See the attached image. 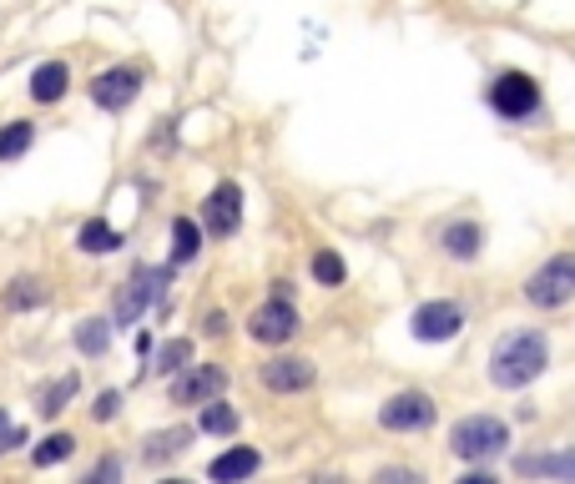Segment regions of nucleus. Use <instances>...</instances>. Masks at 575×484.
I'll return each instance as SVG.
<instances>
[{
	"label": "nucleus",
	"mask_w": 575,
	"mask_h": 484,
	"mask_svg": "<svg viewBox=\"0 0 575 484\" xmlns=\"http://www.w3.org/2000/svg\"><path fill=\"white\" fill-rule=\"evenodd\" d=\"M167 283H172V273L167 268H131V278H127V288L117 293V308H112V323L117 328H131L137 318L146 314V303H157L162 314H167Z\"/></svg>",
	"instance_id": "nucleus-3"
},
{
	"label": "nucleus",
	"mask_w": 575,
	"mask_h": 484,
	"mask_svg": "<svg viewBox=\"0 0 575 484\" xmlns=\"http://www.w3.org/2000/svg\"><path fill=\"white\" fill-rule=\"evenodd\" d=\"M575 298V252H555V258H545L530 273V283H525V303L530 308H565V303Z\"/></svg>",
	"instance_id": "nucleus-5"
},
{
	"label": "nucleus",
	"mask_w": 575,
	"mask_h": 484,
	"mask_svg": "<svg viewBox=\"0 0 575 484\" xmlns=\"http://www.w3.org/2000/svg\"><path fill=\"white\" fill-rule=\"evenodd\" d=\"M409 333H414L419 343H449L465 333V308H459L455 298H430L419 303L414 314H409Z\"/></svg>",
	"instance_id": "nucleus-7"
},
{
	"label": "nucleus",
	"mask_w": 575,
	"mask_h": 484,
	"mask_svg": "<svg viewBox=\"0 0 575 484\" xmlns=\"http://www.w3.org/2000/svg\"><path fill=\"white\" fill-rule=\"evenodd\" d=\"M71 455H77V439H71V434H46V439L31 449V464H36V470H51V464H66Z\"/></svg>",
	"instance_id": "nucleus-23"
},
{
	"label": "nucleus",
	"mask_w": 575,
	"mask_h": 484,
	"mask_svg": "<svg viewBox=\"0 0 575 484\" xmlns=\"http://www.w3.org/2000/svg\"><path fill=\"white\" fill-rule=\"evenodd\" d=\"M258 374L268 393H303V389H314V379H318V368L308 354H273Z\"/></svg>",
	"instance_id": "nucleus-10"
},
{
	"label": "nucleus",
	"mask_w": 575,
	"mask_h": 484,
	"mask_svg": "<svg viewBox=\"0 0 575 484\" xmlns=\"http://www.w3.org/2000/svg\"><path fill=\"white\" fill-rule=\"evenodd\" d=\"M77 248L92 252V258H106V252L121 248V233L112 223H102V217H86V223L77 227Z\"/></svg>",
	"instance_id": "nucleus-17"
},
{
	"label": "nucleus",
	"mask_w": 575,
	"mask_h": 484,
	"mask_svg": "<svg viewBox=\"0 0 575 484\" xmlns=\"http://www.w3.org/2000/svg\"><path fill=\"white\" fill-rule=\"evenodd\" d=\"M142 71L137 66H112V71H102V76L92 81V102L102 106V111H127L137 96H142Z\"/></svg>",
	"instance_id": "nucleus-12"
},
{
	"label": "nucleus",
	"mask_w": 575,
	"mask_h": 484,
	"mask_svg": "<svg viewBox=\"0 0 575 484\" xmlns=\"http://www.w3.org/2000/svg\"><path fill=\"white\" fill-rule=\"evenodd\" d=\"M243 227V187L237 182H218L202 202V233L208 237H233Z\"/></svg>",
	"instance_id": "nucleus-11"
},
{
	"label": "nucleus",
	"mask_w": 575,
	"mask_h": 484,
	"mask_svg": "<svg viewBox=\"0 0 575 484\" xmlns=\"http://www.w3.org/2000/svg\"><path fill=\"white\" fill-rule=\"evenodd\" d=\"M5 424H11V414H5V409H0V429H5Z\"/></svg>",
	"instance_id": "nucleus-32"
},
{
	"label": "nucleus",
	"mask_w": 575,
	"mask_h": 484,
	"mask_svg": "<svg viewBox=\"0 0 575 484\" xmlns=\"http://www.w3.org/2000/svg\"><path fill=\"white\" fill-rule=\"evenodd\" d=\"M117 414H121V393L117 389H102V393H96V404H92V420L96 424H112Z\"/></svg>",
	"instance_id": "nucleus-28"
},
{
	"label": "nucleus",
	"mask_w": 575,
	"mask_h": 484,
	"mask_svg": "<svg viewBox=\"0 0 575 484\" xmlns=\"http://www.w3.org/2000/svg\"><path fill=\"white\" fill-rule=\"evenodd\" d=\"M202 243H208L202 223H192V217H172V258H177V262H192L197 252H202Z\"/></svg>",
	"instance_id": "nucleus-20"
},
{
	"label": "nucleus",
	"mask_w": 575,
	"mask_h": 484,
	"mask_svg": "<svg viewBox=\"0 0 575 484\" xmlns=\"http://www.w3.org/2000/svg\"><path fill=\"white\" fill-rule=\"evenodd\" d=\"M46 298H51V293H46V283H36V278H15L11 288H5V308H11V314H26V308H40Z\"/></svg>",
	"instance_id": "nucleus-24"
},
{
	"label": "nucleus",
	"mask_w": 575,
	"mask_h": 484,
	"mask_svg": "<svg viewBox=\"0 0 575 484\" xmlns=\"http://www.w3.org/2000/svg\"><path fill=\"white\" fill-rule=\"evenodd\" d=\"M202 414H197V429L202 434H237V409L227 404L223 393L218 399H208V404H197Z\"/></svg>",
	"instance_id": "nucleus-21"
},
{
	"label": "nucleus",
	"mask_w": 575,
	"mask_h": 484,
	"mask_svg": "<svg viewBox=\"0 0 575 484\" xmlns=\"http://www.w3.org/2000/svg\"><path fill=\"white\" fill-rule=\"evenodd\" d=\"M86 480H121V464H117V459H102V464H96Z\"/></svg>",
	"instance_id": "nucleus-30"
},
{
	"label": "nucleus",
	"mask_w": 575,
	"mask_h": 484,
	"mask_svg": "<svg viewBox=\"0 0 575 484\" xmlns=\"http://www.w3.org/2000/svg\"><path fill=\"white\" fill-rule=\"evenodd\" d=\"M71 339H77V349L86 358H102L106 349H112V318H81Z\"/></svg>",
	"instance_id": "nucleus-19"
},
{
	"label": "nucleus",
	"mask_w": 575,
	"mask_h": 484,
	"mask_svg": "<svg viewBox=\"0 0 575 484\" xmlns=\"http://www.w3.org/2000/svg\"><path fill=\"white\" fill-rule=\"evenodd\" d=\"M511 449V424L495 420V414H465V420L449 424V455L465 459V464H490Z\"/></svg>",
	"instance_id": "nucleus-2"
},
{
	"label": "nucleus",
	"mask_w": 575,
	"mask_h": 484,
	"mask_svg": "<svg viewBox=\"0 0 575 484\" xmlns=\"http://www.w3.org/2000/svg\"><path fill=\"white\" fill-rule=\"evenodd\" d=\"M515 474L520 480H575V449H561V455H520L515 459Z\"/></svg>",
	"instance_id": "nucleus-13"
},
{
	"label": "nucleus",
	"mask_w": 575,
	"mask_h": 484,
	"mask_svg": "<svg viewBox=\"0 0 575 484\" xmlns=\"http://www.w3.org/2000/svg\"><path fill=\"white\" fill-rule=\"evenodd\" d=\"M439 248H445L455 262H474L484 248V227L470 223V217H459V223H449L445 233H439Z\"/></svg>",
	"instance_id": "nucleus-15"
},
{
	"label": "nucleus",
	"mask_w": 575,
	"mask_h": 484,
	"mask_svg": "<svg viewBox=\"0 0 575 484\" xmlns=\"http://www.w3.org/2000/svg\"><path fill=\"white\" fill-rule=\"evenodd\" d=\"M77 389H81L77 374H61L56 383H46V389L36 393V414H40V420H56V414H61V409L77 399Z\"/></svg>",
	"instance_id": "nucleus-18"
},
{
	"label": "nucleus",
	"mask_w": 575,
	"mask_h": 484,
	"mask_svg": "<svg viewBox=\"0 0 575 484\" xmlns=\"http://www.w3.org/2000/svg\"><path fill=\"white\" fill-rule=\"evenodd\" d=\"M66 92H71V66L66 61H40L36 71H31V102L56 106Z\"/></svg>",
	"instance_id": "nucleus-14"
},
{
	"label": "nucleus",
	"mask_w": 575,
	"mask_h": 484,
	"mask_svg": "<svg viewBox=\"0 0 575 484\" xmlns=\"http://www.w3.org/2000/svg\"><path fill=\"white\" fill-rule=\"evenodd\" d=\"M484 102H490V111H495L500 121H530L540 111V81L530 76V71H500V76L490 81Z\"/></svg>",
	"instance_id": "nucleus-4"
},
{
	"label": "nucleus",
	"mask_w": 575,
	"mask_h": 484,
	"mask_svg": "<svg viewBox=\"0 0 575 484\" xmlns=\"http://www.w3.org/2000/svg\"><path fill=\"white\" fill-rule=\"evenodd\" d=\"M31 142H36V127H31V121H5V127H0V162H21L31 152Z\"/></svg>",
	"instance_id": "nucleus-22"
},
{
	"label": "nucleus",
	"mask_w": 575,
	"mask_h": 484,
	"mask_svg": "<svg viewBox=\"0 0 575 484\" xmlns=\"http://www.w3.org/2000/svg\"><path fill=\"white\" fill-rule=\"evenodd\" d=\"M439 420V404H434L424 389H399L379 404V424L389 434H424Z\"/></svg>",
	"instance_id": "nucleus-6"
},
{
	"label": "nucleus",
	"mask_w": 575,
	"mask_h": 484,
	"mask_svg": "<svg viewBox=\"0 0 575 484\" xmlns=\"http://www.w3.org/2000/svg\"><path fill=\"white\" fill-rule=\"evenodd\" d=\"M202 328H208L212 339H218V333H227V314H223V308H212V314L202 318Z\"/></svg>",
	"instance_id": "nucleus-31"
},
{
	"label": "nucleus",
	"mask_w": 575,
	"mask_h": 484,
	"mask_svg": "<svg viewBox=\"0 0 575 484\" xmlns=\"http://www.w3.org/2000/svg\"><path fill=\"white\" fill-rule=\"evenodd\" d=\"M192 358H197L192 339H167V343L157 349V374H162V379H172V374H183Z\"/></svg>",
	"instance_id": "nucleus-25"
},
{
	"label": "nucleus",
	"mask_w": 575,
	"mask_h": 484,
	"mask_svg": "<svg viewBox=\"0 0 575 484\" xmlns=\"http://www.w3.org/2000/svg\"><path fill=\"white\" fill-rule=\"evenodd\" d=\"M258 470H262V455H258V449L237 445V449H227V455L212 459V464H208V480L227 484V480H248V474H258Z\"/></svg>",
	"instance_id": "nucleus-16"
},
{
	"label": "nucleus",
	"mask_w": 575,
	"mask_h": 484,
	"mask_svg": "<svg viewBox=\"0 0 575 484\" xmlns=\"http://www.w3.org/2000/svg\"><path fill=\"white\" fill-rule=\"evenodd\" d=\"M314 283H324V288H343V283H349V262H343L339 252L318 248L314 252Z\"/></svg>",
	"instance_id": "nucleus-27"
},
{
	"label": "nucleus",
	"mask_w": 575,
	"mask_h": 484,
	"mask_svg": "<svg viewBox=\"0 0 575 484\" xmlns=\"http://www.w3.org/2000/svg\"><path fill=\"white\" fill-rule=\"evenodd\" d=\"M227 389V374L223 368H212V364H187L183 374H172L167 379V393H172V404H208V399H218V393Z\"/></svg>",
	"instance_id": "nucleus-9"
},
{
	"label": "nucleus",
	"mask_w": 575,
	"mask_h": 484,
	"mask_svg": "<svg viewBox=\"0 0 575 484\" xmlns=\"http://www.w3.org/2000/svg\"><path fill=\"white\" fill-rule=\"evenodd\" d=\"M21 445H26V429L5 424V429H0V455H11V449H21Z\"/></svg>",
	"instance_id": "nucleus-29"
},
{
	"label": "nucleus",
	"mask_w": 575,
	"mask_h": 484,
	"mask_svg": "<svg viewBox=\"0 0 575 484\" xmlns=\"http://www.w3.org/2000/svg\"><path fill=\"white\" fill-rule=\"evenodd\" d=\"M550 368V343L540 328H515L490 354V383L495 389H530Z\"/></svg>",
	"instance_id": "nucleus-1"
},
{
	"label": "nucleus",
	"mask_w": 575,
	"mask_h": 484,
	"mask_svg": "<svg viewBox=\"0 0 575 484\" xmlns=\"http://www.w3.org/2000/svg\"><path fill=\"white\" fill-rule=\"evenodd\" d=\"M293 333H298V308H293V298L273 293L268 303H258V308H253V318H248V339H253V343L283 349Z\"/></svg>",
	"instance_id": "nucleus-8"
},
{
	"label": "nucleus",
	"mask_w": 575,
	"mask_h": 484,
	"mask_svg": "<svg viewBox=\"0 0 575 484\" xmlns=\"http://www.w3.org/2000/svg\"><path fill=\"white\" fill-rule=\"evenodd\" d=\"M187 439H192V429H167V434H146V449L142 455L152 459V464H162V459H177L187 449Z\"/></svg>",
	"instance_id": "nucleus-26"
}]
</instances>
